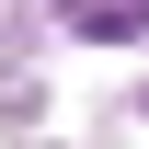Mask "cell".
<instances>
[{
	"label": "cell",
	"mask_w": 149,
	"mask_h": 149,
	"mask_svg": "<svg viewBox=\"0 0 149 149\" xmlns=\"http://www.w3.org/2000/svg\"><path fill=\"white\" fill-rule=\"evenodd\" d=\"M69 23H80V35H103V46H115V35H138L126 0H69Z\"/></svg>",
	"instance_id": "cell-1"
}]
</instances>
